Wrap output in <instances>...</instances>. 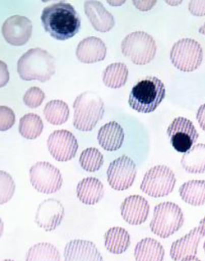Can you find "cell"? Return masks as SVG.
<instances>
[{"instance_id": "obj_21", "label": "cell", "mask_w": 205, "mask_h": 261, "mask_svg": "<svg viewBox=\"0 0 205 261\" xmlns=\"http://www.w3.org/2000/svg\"><path fill=\"white\" fill-rule=\"evenodd\" d=\"M76 194L79 200L84 204H96L105 195V187L98 178L88 177L79 182Z\"/></svg>"}, {"instance_id": "obj_25", "label": "cell", "mask_w": 205, "mask_h": 261, "mask_svg": "<svg viewBox=\"0 0 205 261\" xmlns=\"http://www.w3.org/2000/svg\"><path fill=\"white\" fill-rule=\"evenodd\" d=\"M180 195L184 202L192 206L205 204V180H190L180 188Z\"/></svg>"}, {"instance_id": "obj_29", "label": "cell", "mask_w": 205, "mask_h": 261, "mask_svg": "<svg viewBox=\"0 0 205 261\" xmlns=\"http://www.w3.org/2000/svg\"><path fill=\"white\" fill-rule=\"evenodd\" d=\"M26 259L33 260H61V254L53 244L37 243L32 246L27 253Z\"/></svg>"}, {"instance_id": "obj_12", "label": "cell", "mask_w": 205, "mask_h": 261, "mask_svg": "<svg viewBox=\"0 0 205 261\" xmlns=\"http://www.w3.org/2000/svg\"><path fill=\"white\" fill-rule=\"evenodd\" d=\"M78 146L76 138L67 130H54L47 139L49 152L60 162L72 160L76 155Z\"/></svg>"}, {"instance_id": "obj_22", "label": "cell", "mask_w": 205, "mask_h": 261, "mask_svg": "<svg viewBox=\"0 0 205 261\" xmlns=\"http://www.w3.org/2000/svg\"><path fill=\"white\" fill-rule=\"evenodd\" d=\"M131 245V238L127 230L114 226L108 230L105 235V246L108 251L120 255L124 253Z\"/></svg>"}, {"instance_id": "obj_11", "label": "cell", "mask_w": 205, "mask_h": 261, "mask_svg": "<svg viewBox=\"0 0 205 261\" xmlns=\"http://www.w3.org/2000/svg\"><path fill=\"white\" fill-rule=\"evenodd\" d=\"M167 135L174 149L180 153L187 152L199 138L193 122L183 117L173 120L167 128Z\"/></svg>"}, {"instance_id": "obj_35", "label": "cell", "mask_w": 205, "mask_h": 261, "mask_svg": "<svg viewBox=\"0 0 205 261\" xmlns=\"http://www.w3.org/2000/svg\"><path fill=\"white\" fill-rule=\"evenodd\" d=\"M0 87H4L9 81L8 68L4 61H0Z\"/></svg>"}, {"instance_id": "obj_28", "label": "cell", "mask_w": 205, "mask_h": 261, "mask_svg": "<svg viewBox=\"0 0 205 261\" xmlns=\"http://www.w3.org/2000/svg\"><path fill=\"white\" fill-rule=\"evenodd\" d=\"M43 127V122L40 116L35 113H28L20 119L18 130L22 137L34 140L42 134Z\"/></svg>"}, {"instance_id": "obj_10", "label": "cell", "mask_w": 205, "mask_h": 261, "mask_svg": "<svg viewBox=\"0 0 205 261\" xmlns=\"http://www.w3.org/2000/svg\"><path fill=\"white\" fill-rule=\"evenodd\" d=\"M136 176L137 166L127 155H122L114 160L108 168V183L114 190L123 191L132 187Z\"/></svg>"}, {"instance_id": "obj_39", "label": "cell", "mask_w": 205, "mask_h": 261, "mask_svg": "<svg viewBox=\"0 0 205 261\" xmlns=\"http://www.w3.org/2000/svg\"><path fill=\"white\" fill-rule=\"evenodd\" d=\"M199 32L201 33V34L205 35V23L203 24V26H201L200 28H199Z\"/></svg>"}, {"instance_id": "obj_23", "label": "cell", "mask_w": 205, "mask_h": 261, "mask_svg": "<svg viewBox=\"0 0 205 261\" xmlns=\"http://www.w3.org/2000/svg\"><path fill=\"white\" fill-rule=\"evenodd\" d=\"M134 256L138 261H162L165 258V250L157 240L145 238L137 244Z\"/></svg>"}, {"instance_id": "obj_17", "label": "cell", "mask_w": 205, "mask_h": 261, "mask_svg": "<svg viewBox=\"0 0 205 261\" xmlns=\"http://www.w3.org/2000/svg\"><path fill=\"white\" fill-rule=\"evenodd\" d=\"M75 54L77 59L82 63H96L106 58L107 46L100 38L86 37L78 44Z\"/></svg>"}, {"instance_id": "obj_16", "label": "cell", "mask_w": 205, "mask_h": 261, "mask_svg": "<svg viewBox=\"0 0 205 261\" xmlns=\"http://www.w3.org/2000/svg\"><path fill=\"white\" fill-rule=\"evenodd\" d=\"M121 215L125 222L138 226L146 222L150 213V205L146 198L131 195L125 198L120 207Z\"/></svg>"}, {"instance_id": "obj_4", "label": "cell", "mask_w": 205, "mask_h": 261, "mask_svg": "<svg viewBox=\"0 0 205 261\" xmlns=\"http://www.w3.org/2000/svg\"><path fill=\"white\" fill-rule=\"evenodd\" d=\"M73 109V124L77 130L82 132L93 130L105 115V102L94 92H84L77 96Z\"/></svg>"}, {"instance_id": "obj_19", "label": "cell", "mask_w": 205, "mask_h": 261, "mask_svg": "<svg viewBox=\"0 0 205 261\" xmlns=\"http://www.w3.org/2000/svg\"><path fill=\"white\" fill-rule=\"evenodd\" d=\"M64 256L67 261H101L104 259L96 246L93 242L85 240H73L66 244Z\"/></svg>"}, {"instance_id": "obj_18", "label": "cell", "mask_w": 205, "mask_h": 261, "mask_svg": "<svg viewBox=\"0 0 205 261\" xmlns=\"http://www.w3.org/2000/svg\"><path fill=\"white\" fill-rule=\"evenodd\" d=\"M85 13L95 30L107 33L115 25L114 16L105 9L102 3L90 0L84 5Z\"/></svg>"}, {"instance_id": "obj_36", "label": "cell", "mask_w": 205, "mask_h": 261, "mask_svg": "<svg viewBox=\"0 0 205 261\" xmlns=\"http://www.w3.org/2000/svg\"><path fill=\"white\" fill-rule=\"evenodd\" d=\"M133 5L141 11H148L152 9L157 1H133Z\"/></svg>"}, {"instance_id": "obj_6", "label": "cell", "mask_w": 205, "mask_h": 261, "mask_svg": "<svg viewBox=\"0 0 205 261\" xmlns=\"http://www.w3.org/2000/svg\"><path fill=\"white\" fill-rule=\"evenodd\" d=\"M184 224V214L181 207L172 202L159 203L154 208L150 228L161 238H168L179 231Z\"/></svg>"}, {"instance_id": "obj_30", "label": "cell", "mask_w": 205, "mask_h": 261, "mask_svg": "<svg viewBox=\"0 0 205 261\" xmlns=\"http://www.w3.org/2000/svg\"><path fill=\"white\" fill-rule=\"evenodd\" d=\"M104 155L95 147H90L84 150L79 159L81 168L90 173L99 170L104 165Z\"/></svg>"}, {"instance_id": "obj_38", "label": "cell", "mask_w": 205, "mask_h": 261, "mask_svg": "<svg viewBox=\"0 0 205 261\" xmlns=\"http://www.w3.org/2000/svg\"><path fill=\"white\" fill-rule=\"evenodd\" d=\"M198 228H199V232L201 233V235L202 237H205V217L203 218V219L201 220L200 222H199V226H198Z\"/></svg>"}, {"instance_id": "obj_40", "label": "cell", "mask_w": 205, "mask_h": 261, "mask_svg": "<svg viewBox=\"0 0 205 261\" xmlns=\"http://www.w3.org/2000/svg\"><path fill=\"white\" fill-rule=\"evenodd\" d=\"M203 250H204V252H205V242H204V244H203Z\"/></svg>"}, {"instance_id": "obj_37", "label": "cell", "mask_w": 205, "mask_h": 261, "mask_svg": "<svg viewBox=\"0 0 205 261\" xmlns=\"http://www.w3.org/2000/svg\"><path fill=\"white\" fill-rule=\"evenodd\" d=\"M197 121L199 122L201 128L205 132V103L201 105L198 109L196 114Z\"/></svg>"}, {"instance_id": "obj_15", "label": "cell", "mask_w": 205, "mask_h": 261, "mask_svg": "<svg viewBox=\"0 0 205 261\" xmlns=\"http://www.w3.org/2000/svg\"><path fill=\"white\" fill-rule=\"evenodd\" d=\"M202 238L199 228L195 227L183 238L173 242L170 252L171 259L175 261L199 260L197 250Z\"/></svg>"}, {"instance_id": "obj_7", "label": "cell", "mask_w": 205, "mask_h": 261, "mask_svg": "<svg viewBox=\"0 0 205 261\" xmlns=\"http://www.w3.org/2000/svg\"><path fill=\"white\" fill-rule=\"evenodd\" d=\"M203 49L200 44L191 38L177 41L170 50V61L181 71L196 70L203 61Z\"/></svg>"}, {"instance_id": "obj_34", "label": "cell", "mask_w": 205, "mask_h": 261, "mask_svg": "<svg viewBox=\"0 0 205 261\" xmlns=\"http://www.w3.org/2000/svg\"><path fill=\"white\" fill-rule=\"evenodd\" d=\"M189 10L192 15L197 17L205 16V1H190Z\"/></svg>"}, {"instance_id": "obj_20", "label": "cell", "mask_w": 205, "mask_h": 261, "mask_svg": "<svg viewBox=\"0 0 205 261\" xmlns=\"http://www.w3.org/2000/svg\"><path fill=\"white\" fill-rule=\"evenodd\" d=\"M124 137V130L121 125L113 121L101 126L97 139L104 150L115 151L122 147Z\"/></svg>"}, {"instance_id": "obj_13", "label": "cell", "mask_w": 205, "mask_h": 261, "mask_svg": "<svg viewBox=\"0 0 205 261\" xmlns=\"http://www.w3.org/2000/svg\"><path fill=\"white\" fill-rule=\"evenodd\" d=\"M33 33V23L24 16L14 15L5 20L2 34L5 41L12 46H23L29 42Z\"/></svg>"}, {"instance_id": "obj_5", "label": "cell", "mask_w": 205, "mask_h": 261, "mask_svg": "<svg viewBox=\"0 0 205 261\" xmlns=\"http://www.w3.org/2000/svg\"><path fill=\"white\" fill-rule=\"evenodd\" d=\"M121 49L123 56L129 58L133 64L144 65L155 58L157 46L151 35L138 31L125 37L121 44Z\"/></svg>"}, {"instance_id": "obj_9", "label": "cell", "mask_w": 205, "mask_h": 261, "mask_svg": "<svg viewBox=\"0 0 205 261\" xmlns=\"http://www.w3.org/2000/svg\"><path fill=\"white\" fill-rule=\"evenodd\" d=\"M29 178L33 187L42 194L57 193L63 185L59 169L46 161L37 162L32 166L29 170Z\"/></svg>"}, {"instance_id": "obj_27", "label": "cell", "mask_w": 205, "mask_h": 261, "mask_svg": "<svg viewBox=\"0 0 205 261\" xmlns=\"http://www.w3.org/2000/svg\"><path fill=\"white\" fill-rule=\"evenodd\" d=\"M43 115L50 124L62 125L70 117V109L62 100H52L47 102L43 109Z\"/></svg>"}, {"instance_id": "obj_3", "label": "cell", "mask_w": 205, "mask_h": 261, "mask_svg": "<svg viewBox=\"0 0 205 261\" xmlns=\"http://www.w3.org/2000/svg\"><path fill=\"white\" fill-rule=\"evenodd\" d=\"M166 88L160 79L147 76L132 89L129 106L138 113H152L166 98Z\"/></svg>"}, {"instance_id": "obj_26", "label": "cell", "mask_w": 205, "mask_h": 261, "mask_svg": "<svg viewBox=\"0 0 205 261\" xmlns=\"http://www.w3.org/2000/svg\"><path fill=\"white\" fill-rule=\"evenodd\" d=\"M129 78V69L122 62L108 65L102 72V82L107 87L119 89L124 86Z\"/></svg>"}, {"instance_id": "obj_24", "label": "cell", "mask_w": 205, "mask_h": 261, "mask_svg": "<svg viewBox=\"0 0 205 261\" xmlns=\"http://www.w3.org/2000/svg\"><path fill=\"white\" fill-rule=\"evenodd\" d=\"M181 166L190 174H203L205 172V144H197L184 154Z\"/></svg>"}, {"instance_id": "obj_8", "label": "cell", "mask_w": 205, "mask_h": 261, "mask_svg": "<svg viewBox=\"0 0 205 261\" xmlns=\"http://www.w3.org/2000/svg\"><path fill=\"white\" fill-rule=\"evenodd\" d=\"M176 184L175 173L167 166H156L145 174L140 189L152 198H163L172 193Z\"/></svg>"}, {"instance_id": "obj_33", "label": "cell", "mask_w": 205, "mask_h": 261, "mask_svg": "<svg viewBox=\"0 0 205 261\" xmlns=\"http://www.w3.org/2000/svg\"><path fill=\"white\" fill-rule=\"evenodd\" d=\"M15 113L10 108L0 106V130H9L15 123Z\"/></svg>"}, {"instance_id": "obj_14", "label": "cell", "mask_w": 205, "mask_h": 261, "mask_svg": "<svg viewBox=\"0 0 205 261\" xmlns=\"http://www.w3.org/2000/svg\"><path fill=\"white\" fill-rule=\"evenodd\" d=\"M65 217V208L57 199L49 198L40 203L36 213L35 222L44 231H53L61 224Z\"/></svg>"}, {"instance_id": "obj_2", "label": "cell", "mask_w": 205, "mask_h": 261, "mask_svg": "<svg viewBox=\"0 0 205 261\" xmlns=\"http://www.w3.org/2000/svg\"><path fill=\"white\" fill-rule=\"evenodd\" d=\"M18 73L23 81H50L56 73L54 57L42 48H32L18 60Z\"/></svg>"}, {"instance_id": "obj_31", "label": "cell", "mask_w": 205, "mask_h": 261, "mask_svg": "<svg viewBox=\"0 0 205 261\" xmlns=\"http://www.w3.org/2000/svg\"><path fill=\"white\" fill-rule=\"evenodd\" d=\"M15 184L10 174L0 171V204H5L13 198Z\"/></svg>"}, {"instance_id": "obj_1", "label": "cell", "mask_w": 205, "mask_h": 261, "mask_svg": "<svg viewBox=\"0 0 205 261\" xmlns=\"http://www.w3.org/2000/svg\"><path fill=\"white\" fill-rule=\"evenodd\" d=\"M41 21L46 33L58 41L72 38L81 29V17L68 3L60 2L46 7Z\"/></svg>"}, {"instance_id": "obj_32", "label": "cell", "mask_w": 205, "mask_h": 261, "mask_svg": "<svg viewBox=\"0 0 205 261\" xmlns=\"http://www.w3.org/2000/svg\"><path fill=\"white\" fill-rule=\"evenodd\" d=\"M46 98L45 93L38 87H31L23 96L25 105L30 109H37L42 105Z\"/></svg>"}]
</instances>
